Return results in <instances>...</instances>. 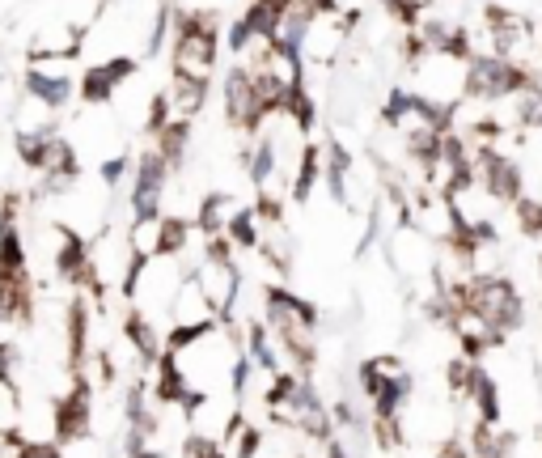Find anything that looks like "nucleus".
<instances>
[{
  "mask_svg": "<svg viewBox=\"0 0 542 458\" xmlns=\"http://www.w3.org/2000/svg\"><path fill=\"white\" fill-rule=\"evenodd\" d=\"M517 221H521V234L542 238V204L538 200H517Z\"/></svg>",
  "mask_w": 542,
  "mask_h": 458,
  "instance_id": "423d86ee",
  "label": "nucleus"
},
{
  "mask_svg": "<svg viewBox=\"0 0 542 458\" xmlns=\"http://www.w3.org/2000/svg\"><path fill=\"white\" fill-rule=\"evenodd\" d=\"M170 166L161 162L153 149H144L132 162V221H153L161 217V200H166Z\"/></svg>",
  "mask_w": 542,
  "mask_h": 458,
  "instance_id": "f257e3e1",
  "label": "nucleus"
},
{
  "mask_svg": "<svg viewBox=\"0 0 542 458\" xmlns=\"http://www.w3.org/2000/svg\"><path fill=\"white\" fill-rule=\"evenodd\" d=\"M89 420H94V386H89L85 378H77L56 403V442L60 446L81 442V437L89 433Z\"/></svg>",
  "mask_w": 542,
  "mask_h": 458,
  "instance_id": "7ed1b4c3",
  "label": "nucleus"
},
{
  "mask_svg": "<svg viewBox=\"0 0 542 458\" xmlns=\"http://www.w3.org/2000/svg\"><path fill=\"white\" fill-rule=\"evenodd\" d=\"M327 458H352L348 450H343L339 442H335V437H331V442H327Z\"/></svg>",
  "mask_w": 542,
  "mask_h": 458,
  "instance_id": "6e6552de",
  "label": "nucleus"
},
{
  "mask_svg": "<svg viewBox=\"0 0 542 458\" xmlns=\"http://www.w3.org/2000/svg\"><path fill=\"white\" fill-rule=\"evenodd\" d=\"M128 77H136V60L132 56H111V60L85 68L81 81H77V94H81L85 107H106Z\"/></svg>",
  "mask_w": 542,
  "mask_h": 458,
  "instance_id": "f03ea898",
  "label": "nucleus"
},
{
  "mask_svg": "<svg viewBox=\"0 0 542 458\" xmlns=\"http://www.w3.org/2000/svg\"><path fill=\"white\" fill-rule=\"evenodd\" d=\"M13 458H64L60 442H22Z\"/></svg>",
  "mask_w": 542,
  "mask_h": 458,
  "instance_id": "0eeeda50",
  "label": "nucleus"
},
{
  "mask_svg": "<svg viewBox=\"0 0 542 458\" xmlns=\"http://www.w3.org/2000/svg\"><path fill=\"white\" fill-rule=\"evenodd\" d=\"M132 162H136L132 153H119V157H111V162H102V166H98L102 187H119V183H123V174L132 170Z\"/></svg>",
  "mask_w": 542,
  "mask_h": 458,
  "instance_id": "39448f33",
  "label": "nucleus"
},
{
  "mask_svg": "<svg viewBox=\"0 0 542 458\" xmlns=\"http://www.w3.org/2000/svg\"><path fill=\"white\" fill-rule=\"evenodd\" d=\"M77 81L68 68H30L26 73V94L34 102H43L47 111H64L72 98H77Z\"/></svg>",
  "mask_w": 542,
  "mask_h": 458,
  "instance_id": "20e7f679",
  "label": "nucleus"
}]
</instances>
